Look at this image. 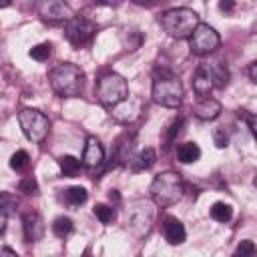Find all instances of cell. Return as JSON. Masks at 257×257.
Here are the masks:
<instances>
[{"label": "cell", "instance_id": "22", "mask_svg": "<svg viewBox=\"0 0 257 257\" xmlns=\"http://www.w3.org/2000/svg\"><path fill=\"white\" fill-rule=\"evenodd\" d=\"M209 213H211V217H213L215 221H219V223H229L231 217H233V207H231L229 203H225V201H217V203H213V207L209 209Z\"/></svg>", "mask_w": 257, "mask_h": 257}, {"label": "cell", "instance_id": "1", "mask_svg": "<svg viewBox=\"0 0 257 257\" xmlns=\"http://www.w3.org/2000/svg\"><path fill=\"white\" fill-rule=\"evenodd\" d=\"M48 82L50 88L62 98L78 96L84 86V72L72 62H58L48 70Z\"/></svg>", "mask_w": 257, "mask_h": 257}, {"label": "cell", "instance_id": "14", "mask_svg": "<svg viewBox=\"0 0 257 257\" xmlns=\"http://www.w3.org/2000/svg\"><path fill=\"white\" fill-rule=\"evenodd\" d=\"M163 233L169 245H181L187 239V231L185 225L177 219V217H165L163 221Z\"/></svg>", "mask_w": 257, "mask_h": 257}, {"label": "cell", "instance_id": "28", "mask_svg": "<svg viewBox=\"0 0 257 257\" xmlns=\"http://www.w3.org/2000/svg\"><path fill=\"white\" fill-rule=\"evenodd\" d=\"M30 165V157L26 151H16L12 157H10V169H14L16 173H22L26 171Z\"/></svg>", "mask_w": 257, "mask_h": 257}, {"label": "cell", "instance_id": "23", "mask_svg": "<svg viewBox=\"0 0 257 257\" xmlns=\"http://www.w3.org/2000/svg\"><path fill=\"white\" fill-rule=\"evenodd\" d=\"M183 124H185V118H183V116H175V118L169 122V126L165 128V149H169V147L177 141V137H179L181 131H183Z\"/></svg>", "mask_w": 257, "mask_h": 257}, {"label": "cell", "instance_id": "16", "mask_svg": "<svg viewBox=\"0 0 257 257\" xmlns=\"http://www.w3.org/2000/svg\"><path fill=\"white\" fill-rule=\"evenodd\" d=\"M213 80H211V70H209V64H201L195 74H193V90L199 94V96H207L211 90H213Z\"/></svg>", "mask_w": 257, "mask_h": 257}, {"label": "cell", "instance_id": "4", "mask_svg": "<svg viewBox=\"0 0 257 257\" xmlns=\"http://www.w3.org/2000/svg\"><path fill=\"white\" fill-rule=\"evenodd\" d=\"M153 100L165 108H179L183 104V84L177 76L163 72L153 82Z\"/></svg>", "mask_w": 257, "mask_h": 257}, {"label": "cell", "instance_id": "20", "mask_svg": "<svg viewBox=\"0 0 257 257\" xmlns=\"http://www.w3.org/2000/svg\"><path fill=\"white\" fill-rule=\"evenodd\" d=\"M133 151H135V141L128 139V135L120 137L118 143H116V159H118L120 163H126V165H128V161H131L133 155H135Z\"/></svg>", "mask_w": 257, "mask_h": 257}, {"label": "cell", "instance_id": "30", "mask_svg": "<svg viewBox=\"0 0 257 257\" xmlns=\"http://www.w3.org/2000/svg\"><path fill=\"white\" fill-rule=\"evenodd\" d=\"M18 191L24 195H38V183L34 177H22L18 183Z\"/></svg>", "mask_w": 257, "mask_h": 257}, {"label": "cell", "instance_id": "19", "mask_svg": "<svg viewBox=\"0 0 257 257\" xmlns=\"http://www.w3.org/2000/svg\"><path fill=\"white\" fill-rule=\"evenodd\" d=\"M209 70H211V80L215 88H225L229 84V68L223 62L209 64Z\"/></svg>", "mask_w": 257, "mask_h": 257}, {"label": "cell", "instance_id": "34", "mask_svg": "<svg viewBox=\"0 0 257 257\" xmlns=\"http://www.w3.org/2000/svg\"><path fill=\"white\" fill-rule=\"evenodd\" d=\"M219 10L231 14V12L235 10V2H233V0H219Z\"/></svg>", "mask_w": 257, "mask_h": 257}, {"label": "cell", "instance_id": "26", "mask_svg": "<svg viewBox=\"0 0 257 257\" xmlns=\"http://www.w3.org/2000/svg\"><path fill=\"white\" fill-rule=\"evenodd\" d=\"M52 231H54L56 237L64 239V237H68V235L74 231V223H72L70 217H64V215H62V217H56L54 223H52Z\"/></svg>", "mask_w": 257, "mask_h": 257}, {"label": "cell", "instance_id": "15", "mask_svg": "<svg viewBox=\"0 0 257 257\" xmlns=\"http://www.w3.org/2000/svg\"><path fill=\"white\" fill-rule=\"evenodd\" d=\"M193 114L199 120H215L221 114V102L211 98V96H203L195 106H193Z\"/></svg>", "mask_w": 257, "mask_h": 257}, {"label": "cell", "instance_id": "9", "mask_svg": "<svg viewBox=\"0 0 257 257\" xmlns=\"http://www.w3.org/2000/svg\"><path fill=\"white\" fill-rule=\"evenodd\" d=\"M96 34V24L90 22L84 16H72L70 20L64 22V36L72 46H84L92 40Z\"/></svg>", "mask_w": 257, "mask_h": 257}, {"label": "cell", "instance_id": "31", "mask_svg": "<svg viewBox=\"0 0 257 257\" xmlns=\"http://www.w3.org/2000/svg\"><path fill=\"white\" fill-rule=\"evenodd\" d=\"M213 141H215V145H217L219 149H225V147L229 145V135H227V131H225L223 126H217V128L213 131Z\"/></svg>", "mask_w": 257, "mask_h": 257}, {"label": "cell", "instance_id": "24", "mask_svg": "<svg viewBox=\"0 0 257 257\" xmlns=\"http://www.w3.org/2000/svg\"><path fill=\"white\" fill-rule=\"evenodd\" d=\"M58 165H60V171L64 177H74L78 175L80 167H82V161H78L76 157H70V155H64L58 159Z\"/></svg>", "mask_w": 257, "mask_h": 257}, {"label": "cell", "instance_id": "6", "mask_svg": "<svg viewBox=\"0 0 257 257\" xmlns=\"http://www.w3.org/2000/svg\"><path fill=\"white\" fill-rule=\"evenodd\" d=\"M153 219H155V209L153 203L139 199L133 201L131 207L126 209V229L135 235V237H145L149 235L151 227H153Z\"/></svg>", "mask_w": 257, "mask_h": 257}, {"label": "cell", "instance_id": "33", "mask_svg": "<svg viewBox=\"0 0 257 257\" xmlns=\"http://www.w3.org/2000/svg\"><path fill=\"white\" fill-rule=\"evenodd\" d=\"M235 253H237V255H245V253H255V245H253V241H241Z\"/></svg>", "mask_w": 257, "mask_h": 257}, {"label": "cell", "instance_id": "3", "mask_svg": "<svg viewBox=\"0 0 257 257\" xmlns=\"http://www.w3.org/2000/svg\"><path fill=\"white\" fill-rule=\"evenodd\" d=\"M159 24L169 36L183 40L189 38L191 32L195 30V26L199 24V16L191 8H171L159 16Z\"/></svg>", "mask_w": 257, "mask_h": 257}, {"label": "cell", "instance_id": "29", "mask_svg": "<svg viewBox=\"0 0 257 257\" xmlns=\"http://www.w3.org/2000/svg\"><path fill=\"white\" fill-rule=\"evenodd\" d=\"M50 52H52V46H50L48 42H42V44H36V46H32L28 54H30V58H34V60H38V62H44V60H48Z\"/></svg>", "mask_w": 257, "mask_h": 257}, {"label": "cell", "instance_id": "25", "mask_svg": "<svg viewBox=\"0 0 257 257\" xmlns=\"http://www.w3.org/2000/svg\"><path fill=\"white\" fill-rule=\"evenodd\" d=\"M92 213H94V217H96L102 225H108V223H112V221L116 219V211H114V207H112V205L96 203V205H94V209H92Z\"/></svg>", "mask_w": 257, "mask_h": 257}, {"label": "cell", "instance_id": "39", "mask_svg": "<svg viewBox=\"0 0 257 257\" xmlns=\"http://www.w3.org/2000/svg\"><path fill=\"white\" fill-rule=\"evenodd\" d=\"M12 4V0H0V8H8Z\"/></svg>", "mask_w": 257, "mask_h": 257}, {"label": "cell", "instance_id": "17", "mask_svg": "<svg viewBox=\"0 0 257 257\" xmlns=\"http://www.w3.org/2000/svg\"><path fill=\"white\" fill-rule=\"evenodd\" d=\"M155 163H157L155 149H143V151H139V153L133 155V159L128 161V167H131L133 173H141V171L151 169Z\"/></svg>", "mask_w": 257, "mask_h": 257}, {"label": "cell", "instance_id": "27", "mask_svg": "<svg viewBox=\"0 0 257 257\" xmlns=\"http://www.w3.org/2000/svg\"><path fill=\"white\" fill-rule=\"evenodd\" d=\"M0 211H2L6 217L14 215V213L18 211V199H16L12 193L2 191V193H0Z\"/></svg>", "mask_w": 257, "mask_h": 257}, {"label": "cell", "instance_id": "38", "mask_svg": "<svg viewBox=\"0 0 257 257\" xmlns=\"http://www.w3.org/2000/svg\"><path fill=\"white\" fill-rule=\"evenodd\" d=\"M135 4H139V6H153L157 0H133Z\"/></svg>", "mask_w": 257, "mask_h": 257}, {"label": "cell", "instance_id": "37", "mask_svg": "<svg viewBox=\"0 0 257 257\" xmlns=\"http://www.w3.org/2000/svg\"><path fill=\"white\" fill-rule=\"evenodd\" d=\"M6 219H8V217H6V215L0 211V235L6 231Z\"/></svg>", "mask_w": 257, "mask_h": 257}, {"label": "cell", "instance_id": "10", "mask_svg": "<svg viewBox=\"0 0 257 257\" xmlns=\"http://www.w3.org/2000/svg\"><path fill=\"white\" fill-rule=\"evenodd\" d=\"M110 110H112L114 120L124 122V124H131V122H135L141 116V112H143V100L139 96L126 94L118 104L110 106Z\"/></svg>", "mask_w": 257, "mask_h": 257}, {"label": "cell", "instance_id": "12", "mask_svg": "<svg viewBox=\"0 0 257 257\" xmlns=\"http://www.w3.org/2000/svg\"><path fill=\"white\" fill-rule=\"evenodd\" d=\"M104 163V149L96 137H86L84 151H82V167L96 169Z\"/></svg>", "mask_w": 257, "mask_h": 257}, {"label": "cell", "instance_id": "5", "mask_svg": "<svg viewBox=\"0 0 257 257\" xmlns=\"http://www.w3.org/2000/svg\"><path fill=\"white\" fill-rule=\"evenodd\" d=\"M128 94L126 80L116 72H106L96 80V98L102 106H114Z\"/></svg>", "mask_w": 257, "mask_h": 257}, {"label": "cell", "instance_id": "35", "mask_svg": "<svg viewBox=\"0 0 257 257\" xmlns=\"http://www.w3.org/2000/svg\"><path fill=\"white\" fill-rule=\"evenodd\" d=\"M249 78H251V82H257V62L249 64Z\"/></svg>", "mask_w": 257, "mask_h": 257}, {"label": "cell", "instance_id": "36", "mask_svg": "<svg viewBox=\"0 0 257 257\" xmlns=\"http://www.w3.org/2000/svg\"><path fill=\"white\" fill-rule=\"evenodd\" d=\"M94 4H106V6H118V4H122L124 0H92Z\"/></svg>", "mask_w": 257, "mask_h": 257}, {"label": "cell", "instance_id": "11", "mask_svg": "<svg viewBox=\"0 0 257 257\" xmlns=\"http://www.w3.org/2000/svg\"><path fill=\"white\" fill-rule=\"evenodd\" d=\"M38 12L46 22H66L74 16V10L64 0H42Z\"/></svg>", "mask_w": 257, "mask_h": 257}, {"label": "cell", "instance_id": "2", "mask_svg": "<svg viewBox=\"0 0 257 257\" xmlns=\"http://www.w3.org/2000/svg\"><path fill=\"white\" fill-rule=\"evenodd\" d=\"M149 193H151V199L155 205L169 207V205L181 201V197L185 193V181L177 171H165L153 179Z\"/></svg>", "mask_w": 257, "mask_h": 257}, {"label": "cell", "instance_id": "32", "mask_svg": "<svg viewBox=\"0 0 257 257\" xmlns=\"http://www.w3.org/2000/svg\"><path fill=\"white\" fill-rule=\"evenodd\" d=\"M239 116L247 120V124H249V131H251V135H255V114L243 108V110H239Z\"/></svg>", "mask_w": 257, "mask_h": 257}, {"label": "cell", "instance_id": "13", "mask_svg": "<svg viewBox=\"0 0 257 257\" xmlns=\"http://www.w3.org/2000/svg\"><path fill=\"white\" fill-rule=\"evenodd\" d=\"M22 231H24V239L28 243H36L44 237V231H46V225H44V219L38 215V213H26L22 217Z\"/></svg>", "mask_w": 257, "mask_h": 257}, {"label": "cell", "instance_id": "18", "mask_svg": "<svg viewBox=\"0 0 257 257\" xmlns=\"http://www.w3.org/2000/svg\"><path fill=\"white\" fill-rule=\"evenodd\" d=\"M177 159H179V163H183V165L197 163V161L201 159V149H199V145H197V143H191V141L179 145V147H177Z\"/></svg>", "mask_w": 257, "mask_h": 257}, {"label": "cell", "instance_id": "21", "mask_svg": "<svg viewBox=\"0 0 257 257\" xmlns=\"http://www.w3.org/2000/svg\"><path fill=\"white\" fill-rule=\"evenodd\" d=\"M62 197H64V203H66V205H70V207H80L82 203H86L88 193H86L84 187H68Z\"/></svg>", "mask_w": 257, "mask_h": 257}, {"label": "cell", "instance_id": "8", "mask_svg": "<svg viewBox=\"0 0 257 257\" xmlns=\"http://www.w3.org/2000/svg\"><path fill=\"white\" fill-rule=\"evenodd\" d=\"M219 44H221V36L209 24H201L199 22L195 26V30L191 32V36H189V48L197 56H207V54L215 52L219 48Z\"/></svg>", "mask_w": 257, "mask_h": 257}, {"label": "cell", "instance_id": "7", "mask_svg": "<svg viewBox=\"0 0 257 257\" xmlns=\"http://www.w3.org/2000/svg\"><path fill=\"white\" fill-rule=\"evenodd\" d=\"M18 124L22 128L24 137L32 143H42L50 131L48 116L36 108H22L18 112Z\"/></svg>", "mask_w": 257, "mask_h": 257}]
</instances>
